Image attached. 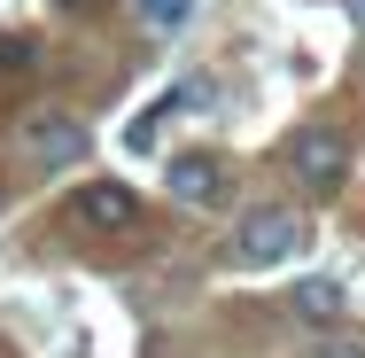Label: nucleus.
Listing matches in <instances>:
<instances>
[{"label":"nucleus","instance_id":"9d476101","mask_svg":"<svg viewBox=\"0 0 365 358\" xmlns=\"http://www.w3.org/2000/svg\"><path fill=\"white\" fill-rule=\"evenodd\" d=\"M71 8H78V0H71Z\"/></svg>","mask_w":365,"mask_h":358},{"label":"nucleus","instance_id":"f257e3e1","mask_svg":"<svg viewBox=\"0 0 365 358\" xmlns=\"http://www.w3.org/2000/svg\"><path fill=\"white\" fill-rule=\"evenodd\" d=\"M303 242H311L303 211H288V203H249V211H241V226H233V265L272 273V265H288Z\"/></svg>","mask_w":365,"mask_h":358},{"label":"nucleus","instance_id":"6e6552de","mask_svg":"<svg viewBox=\"0 0 365 358\" xmlns=\"http://www.w3.org/2000/svg\"><path fill=\"white\" fill-rule=\"evenodd\" d=\"M311 358H365V343H358V335H319Z\"/></svg>","mask_w":365,"mask_h":358},{"label":"nucleus","instance_id":"f03ea898","mask_svg":"<svg viewBox=\"0 0 365 358\" xmlns=\"http://www.w3.org/2000/svg\"><path fill=\"white\" fill-rule=\"evenodd\" d=\"M16 148H24V164H31V171H71V164H86L93 133H86L78 117H63V109H39V117H24V125H16Z\"/></svg>","mask_w":365,"mask_h":358},{"label":"nucleus","instance_id":"0eeeda50","mask_svg":"<svg viewBox=\"0 0 365 358\" xmlns=\"http://www.w3.org/2000/svg\"><path fill=\"white\" fill-rule=\"evenodd\" d=\"M133 8H140V24H148V31H179L195 0H133Z\"/></svg>","mask_w":365,"mask_h":358},{"label":"nucleus","instance_id":"423d86ee","mask_svg":"<svg viewBox=\"0 0 365 358\" xmlns=\"http://www.w3.org/2000/svg\"><path fill=\"white\" fill-rule=\"evenodd\" d=\"M288 312L303 319V327H334V319H342V288H334V281H303L288 296Z\"/></svg>","mask_w":365,"mask_h":358},{"label":"nucleus","instance_id":"1a4fd4ad","mask_svg":"<svg viewBox=\"0 0 365 358\" xmlns=\"http://www.w3.org/2000/svg\"><path fill=\"white\" fill-rule=\"evenodd\" d=\"M350 8H358V24H365V0H350Z\"/></svg>","mask_w":365,"mask_h":358},{"label":"nucleus","instance_id":"20e7f679","mask_svg":"<svg viewBox=\"0 0 365 358\" xmlns=\"http://www.w3.org/2000/svg\"><path fill=\"white\" fill-rule=\"evenodd\" d=\"M133 218H140V195L125 179H86V187H71V226H86V234H125Z\"/></svg>","mask_w":365,"mask_h":358},{"label":"nucleus","instance_id":"39448f33","mask_svg":"<svg viewBox=\"0 0 365 358\" xmlns=\"http://www.w3.org/2000/svg\"><path fill=\"white\" fill-rule=\"evenodd\" d=\"M171 195H179L187 211H225V195H233V179H225V156H210V148H187V156H171Z\"/></svg>","mask_w":365,"mask_h":358},{"label":"nucleus","instance_id":"7ed1b4c3","mask_svg":"<svg viewBox=\"0 0 365 358\" xmlns=\"http://www.w3.org/2000/svg\"><path fill=\"white\" fill-rule=\"evenodd\" d=\"M288 171L303 187H342V179H350V133L327 125V117H311V125L288 141Z\"/></svg>","mask_w":365,"mask_h":358}]
</instances>
